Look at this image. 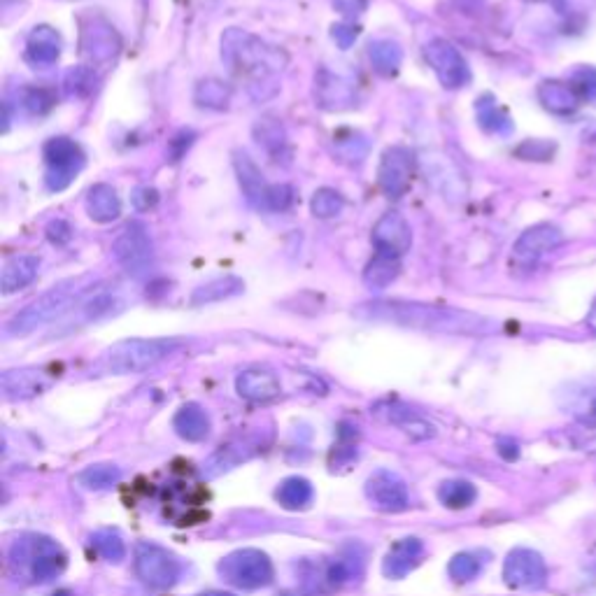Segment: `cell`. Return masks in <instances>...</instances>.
Returning a JSON list of instances; mask_svg holds the SVG:
<instances>
[{"label": "cell", "instance_id": "obj_1", "mask_svg": "<svg viewBox=\"0 0 596 596\" xmlns=\"http://www.w3.org/2000/svg\"><path fill=\"white\" fill-rule=\"evenodd\" d=\"M354 315L368 322H385L429 333H457V336H482L496 329L492 319L475 312L417 301H368L357 305Z\"/></svg>", "mask_w": 596, "mask_h": 596}, {"label": "cell", "instance_id": "obj_2", "mask_svg": "<svg viewBox=\"0 0 596 596\" xmlns=\"http://www.w3.org/2000/svg\"><path fill=\"white\" fill-rule=\"evenodd\" d=\"M222 61L233 77L247 82L250 96L261 103L278 94L275 77L287 68L289 56L259 35L231 26L222 33Z\"/></svg>", "mask_w": 596, "mask_h": 596}, {"label": "cell", "instance_id": "obj_3", "mask_svg": "<svg viewBox=\"0 0 596 596\" xmlns=\"http://www.w3.org/2000/svg\"><path fill=\"white\" fill-rule=\"evenodd\" d=\"M91 292H94L91 278H70L59 282V285H54L49 292L28 303L24 310H19L17 315L5 324V338H24L28 333L38 331L40 326L68 315V312H73L75 305Z\"/></svg>", "mask_w": 596, "mask_h": 596}, {"label": "cell", "instance_id": "obj_4", "mask_svg": "<svg viewBox=\"0 0 596 596\" xmlns=\"http://www.w3.org/2000/svg\"><path fill=\"white\" fill-rule=\"evenodd\" d=\"M182 343L177 338L119 340L103 352L101 366L112 375H136L168 359Z\"/></svg>", "mask_w": 596, "mask_h": 596}, {"label": "cell", "instance_id": "obj_5", "mask_svg": "<svg viewBox=\"0 0 596 596\" xmlns=\"http://www.w3.org/2000/svg\"><path fill=\"white\" fill-rule=\"evenodd\" d=\"M10 564L17 573L26 576L31 583L45 585L59 578L68 566L63 548L47 536H24L12 545Z\"/></svg>", "mask_w": 596, "mask_h": 596}, {"label": "cell", "instance_id": "obj_6", "mask_svg": "<svg viewBox=\"0 0 596 596\" xmlns=\"http://www.w3.org/2000/svg\"><path fill=\"white\" fill-rule=\"evenodd\" d=\"M219 576L238 590H261L273 583V562L266 552L245 548L226 555L217 566Z\"/></svg>", "mask_w": 596, "mask_h": 596}, {"label": "cell", "instance_id": "obj_7", "mask_svg": "<svg viewBox=\"0 0 596 596\" xmlns=\"http://www.w3.org/2000/svg\"><path fill=\"white\" fill-rule=\"evenodd\" d=\"M122 52V38L117 28L105 21L103 17H89L82 21L80 28V54L84 66L89 68H105Z\"/></svg>", "mask_w": 596, "mask_h": 596}, {"label": "cell", "instance_id": "obj_8", "mask_svg": "<svg viewBox=\"0 0 596 596\" xmlns=\"http://www.w3.org/2000/svg\"><path fill=\"white\" fill-rule=\"evenodd\" d=\"M136 573L152 590H170L182 576V564L163 545L143 541L136 548Z\"/></svg>", "mask_w": 596, "mask_h": 596}, {"label": "cell", "instance_id": "obj_9", "mask_svg": "<svg viewBox=\"0 0 596 596\" xmlns=\"http://www.w3.org/2000/svg\"><path fill=\"white\" fill-rule=\"evenodd\" d=\"M42 156H45L47 163L45 182L49 191H63L70 187L75 175L84 168V152L73 138L59 136L47 140L45 149H42Z\"/></svg>", "mask_w": 596, "mask_h": 596}, {"label": "cell", "instance_id": "obj_10", "mask_svg": "<svg viewBox=\"0 0 596 596\" xmlns=\"http://www.w3.org/2000/svg\"><path fill=\"white\" fill-rule=\"evenodd\" d=\"M112 257L133 278L145 275L154 259V245L152 238H149L147 226L143 222L126 224L124 231L112 243Z\"/></svg>", "mask_w": 596, "mask_h": 596}, {"label": "cell", "instance_id": "obj_11", "mask_svg": "<svg viewBox=\"0 0 596 596\" xmlns=\"http://www.w3.org/2000/svg\"><path fill=\"white\" fill-rule=\"evenodd\" d=\"M564 243V233L555 224H536L517 238L513 247V264L524 271H534L545 254Z\"/></svg>", "mask_w": 596, "mask_h": 596}, {"label": "cell", "instance_id": "obj_12", "mask_svg": "<svg viewBox=\"0 0 596 596\" xmlns=\"http://www.w3.org/2000/svg\"><path fill=\"white\" fill-rule=\"evenodd\" d=\"M424 56H427L431 70H434L438 82H441L445 89H461L471 80L468 63L452 42L443 38L431 40L427 42V47H424Z\"/></svg>", "mask_w": 596, "mask_h": 596}, {"label": "cell", "instance_id": "obj_13", "mask_svg": "<svg viewBox=\"0 0 596 596\" xmlns=\"http://www.w3.org/2000/svg\"><path fill=\"white\" fill-rule=\"evenodd\" d=\"M503 580L513 590H538L548 580V566L538 552L517 548L503 562Z\"/></svg>", "mask_w": 596, "mask_h": 596}, {"label": "cell", "instance_id": "obj_14", "mask_svg": "<svg viewBox=\"0 0 596 596\" xmlns=\"http://www.w3.org/2000/svg\"><path fill=\"white\" fill-rule=\"evenodd\" d=\"M366 499L380 513H403L410 508L408 485L394 471H375L366 480Z\"/></svg>", "mask_w": 596, "mask_h": 596}, {"label": "cell", "instance_id": "obj_15", "mask_svg": "<svg viewBox=\"0 0 596 596\" xmlns=\"http://www.w3.org/2000/svg\"><path fill=\"white\" fill-rule=\"evenodd\" d=\"M415 173V156L406 147L385 149L378 168V184L389 198H401L410 189Z\"/></svg>", "mask_w": 596, "mask_h": 596}, {"label": "cell", "instance_id": "obj_16", "mask_svg": "<svg viewBox=\"0 0 596 596\" xmlns=\"http://www.w3.org/2000/svg\"><path fill=\"white\" fill-rule=\"evenodd\" d=\"M373 245L378 254H385V257H403L413 245V231H410L408 219L396 210L385 212L373 226Z\"/></svg>", "mask_w": 596, "mask_h": 596}, {"label": "cell", "instance_id": "obj_17", "mask_svg": "<svg viewBox=\"0 0 596 596\" xmlns=\"http://www.w3.org/2000/svg\"><path fill=\"white\" fill-rule=\"evenodd\" d=\"M315 101L326 112H343L357 105V87L347 77L319 68L315 75Z\"/></svg>", "mask_w": 596, "mask_h": 596}, {"label": "cell", "instance_id": "obj_18", "mask_svg": "<svg viewBox=\"0 0 596 596\" xmlns=\"http://www.w3.org/2000/svg\"><path fill=\"white\" fill-rule=\"evenodd\" d=\"M424 170H427V180L441 191L450 201H459L466 196L468 184L461 175V170L443 154H427L424 156Z\"/></svg>", "mask_w": 596, "mask_h": 596}, {"label": "cell", "instance_id": "obj_19", "mask_svg": "<svg viewBox=\"0 0 596 596\" xmlns=\"http://www.w3.org/2000/svg\"><path fill=\"white\" fill-rule=\"evenodd\" d=\"M375 415H380L382 420H387L394 427H399L403 434H408L413 441H429L436 436V427L427 417H422L417 410L403 403H382L375 408Z\"/></svg>", "mask_w": 596, "mask_h": 596}, {"label": "cell", "instance_id": "obj_20", "mask_svg": "<svg viewBox=\"0 0 596 596\" xmlns=\"http://www.w3.org/2000/svg\"><path fill=\"white\" fill-rule=\"evenodd\" d=\"M236 389L238 394L243 396L245 401L252 403H266L278 399L282 387H280V378L275 375L271 368H247L236 378Z\"/></svg>", "mask_w": 596, "mask_h": 596}, {"label": "cell", "instance_id": "obj_21", "mask_svg": "<svg viewBox=\"0 0 596 596\" xmlns=\"http://www.w3.org/2000/svg\"><path fill=\"white\" fill-rule=\"evenodd\" d=\"M52 385L47 371L42 368H14V371H5L0 378V387H3L5 399H31L35 394H42Z\"/></svg>", "mask_w": 596, "mask_h": 596}, {"label": "cell", "instance_id": "obj_22", "mask_svg": "<svg viewBox=\"0 0 596 596\" xmlns=\"http://www.w3.org/2000/svg\"><path fill=\"white\" fill-rule=\"evenodd\" d=\"M122 310H124V301L117 294L91 292L75 305L73 317H70L66 324H68V329H77V326L98 322V319L117 315V312H122Z\"/></svg>", "mask_w": 596, "mask_h": 596}, {"label": "cell", "instance_id": "obj_23", "mask_svg": "<svg viewBox=\"0 0 596 596\" xmlns=\"http://www.w3.org/2000/svg\"><path fill=\"white\" fill-rule=\"evenodd\" d=\"M424 557V543L420 538L408 536L396 541L392 548H389L385 562H382V571H385L387 578L401 580L406 578L410 571H415L420 566Z\"/></svg>", "mask_w": 596, "mask_h": 596}, {"label": "cell", "instance_id": "obj_24", "mask_svg": "<svg viewBox=\"0 0 596 596\" xmlns=\"http://www.w3.org/2000/svg\"><path fill=\"white\" fill-rule=\"evenodd\" d=\"M233 168H236L240 189H243L247 201H250L254 208H266L271 184L266 182L264 173H261V168L252 161V156L247 152H236L233 154Z\"/></svg>", "mask_w": 596, "mask_h": 596}, {"label": "cell", "instance_id": "obj_25", "mask_svg": "<svg viewBox=\"0 0 596 596\" xmlns=\"http://www.w3.org/2000/svg\"><path fill=\"white\" fill-rule=\"evenodd\" d=\"M61 35L52 26H35L26 40V61L33 68H49L61 56Z\"/></svg>", "mask_w": 596, "mask_h": 596}, {"label": "cell", "instance_id": "obj_26", "mask_svg": "<svg viewBox=\"0 0 596 596\" xmlns=\"http://www.w3.org/2000/svg\"><path fill=\"white\" fill-rule=\"evenodd\" d=\"M40 271V259L33 254H19L5 261L3 273H0V292L10 296L19 289H24L35 280V275Z\"/></svg>", "mask_w": 596, "mask_h": 596}, {"label": "cell", "instance_id": "obj_27", "mask_svg": "<svg viewBox=\"0 0 596 596\" xmlns=\"http://www.w3.org/2000/svg\"><path fill=\"white\" fill-rule=\"evenodd\" d=\"M87 215L94 219L96 224H110L122 215V198H119L117 189L112 184H94L87 194Z\"/></svg>", "mask_w": 596, "mask_h": 596}, {"label": "cell", "instance_id": "obj_28", "mask_svg": "<svg viewBox=\"0 0 596 596\" xmlns=\"http://www.w3.org/2000/svg\"><path fill=\"white\" fill-rule=\"evenodd\" d=\"M173 427L177 431V436L184 438L189 443H201L210 436V417L205 410L198 406V403H187L177 410L173 417Z\"/></svg>", "mask_w": 596, "mask_h": 596}, {"label": "cell", "instance_id": "obj_29", "mask_svg": "<svg viewBox=\"0 0 596 596\" xmlns=\"http://www.w3.org/2000/svg\"><path fill=\"white\" fill-rule=\"evenodd\" d=\"M538 101L552 115H573L580 108V98L571 84L559 80H545L538 87Z\"/></svg>", "mask_w": 596, "mask_h": 596}, {"label": "cell", "instance_id": "obj_30", "mask_svg": "<svg viewBox=\"0 0 596 596\" xmlns=\"http://www.w3.org/2000/svg\"><path fill=\"white\" fill-rule=\"evenodd\" d=\"M257 450H259L257 443H250V441H236V443L222 445L208 461H205V475H208V478H217V475L236 468L240 461L250 459Z\"/></svg>", "mask_w": 596, "mask_h": 596}, {"label": "cell", "instance_id": "obj_31", "mask_svg": "<svg viewBox=\"0 0 596 596\" xmlns=\"http://www.w3.org/2000/svg\"><path fill=\"white\" fill-rule=\"evenodd\" d=\"M475 115H478V124L482 131L494 133V136H510L513 133V119L508 117V112L496 103L494 96H482L475 103Z\"/></svg>", "mask_w": 596, "mask_h": 596}, {"label": "cell", "instance_id": "obj_32", "mask_svg": "<svg viewBox=\"0 0 596 596\" xmlns=\"http://www.w3.org/2000/svg\"><path fill=\"white\" fill-rule=\"evenodd\" d=\"M368 59L378 75L392 77L399 73L403 63V49L394 40H373L368 47Z\"/></svg>", "mask_w": 596, "mask_h": 596}, {"label": "cell", "instance_id": "obj_33", "mask_svg": "<svg viewBox=\"0 0 596 596\" xmlns=\"http://www.w3.org/2000/svg\"><path fill=\"white\" fill-rule=\"evenodd\" d=\"M243 289H245L243 280L236 278V275H226V278L210 280L198 289H194V294H191V305H208V303L224 301V298L240 294Z\"/></svg>", "mask_w": 596, "mask_h": 596}, {"label": "cell", "instance_id": "obj_34", "mask_svg": "<svg viewBox=\"0 0 596 596\" xmlns=\"http://www.w3.org/2000/svg\"><path fill=\"white\" fill-rule=\"evenodd\" d=\"M233 98V89L231 84H226L217 77H208V80H201L194 89V101L198 108L205 110H226L229 108Z\"/></svg>", "mask_w": 596, "mask_h": 596}, {"label": "cell", "instance_id": "obj_35", "mask_svg": "<svg viewBox=\"0 0 596 596\" xmlns=\"http://www.w3.org/2000/svg\"><path fill=\"white\" fill-rule=\"evenodd\" d=\"M254 140L266 149L268 154L278 156L287 149V131H285V124L280 122L278 117H261L257 124H254Z\"/></svg>", "mask_w": 596, "mask_h": 596}, {"label": "cell", "instance_id": "obj_36", "mask_svg": "<svg viewBox=\"0 0 596 596\" xmlns=\"http://www.w3.org/2000/svg\"><path fill=\"white\" fill-rule=\"evenodd\" d=\"M312 496H315V489H312L310 480L298 478V475L282 480L275 492V499L285 510H305L312 503Z\"/></svg>", "mask_w": 596, "mask_h": 596}, {"label": "cell", "instance_id": "obj_37", "mask_svg": "<svg viewBox=\"0 0 596 596\" xmlns=\"http://www.w3.org/2000/svg\"><path fill=\"white\" fill-rule=\"evenodd\" d=\"M399 273H401L399 259L378 254V257L366 266L364 285L371 289V292H382V289H387L396 278H399Z\"/></svg>", "mask_w": 596, "mask_h": 596}, {"label": "cell", "instance_id": "obj_38", "mask_svg": "<svg viewBox=\"0 0 596 596\" xmlns=\"http://www.w3.org/2000/svg\"><path fill=\"white\" fill-rule=\"evenodd\" d=\"M478 499V489L468 480H445L438 487V501L450 510H464Z\"/></svg>", "mask_w": 596, "mask_h": 596}, {"label": "cell", "instance_id": "obj_39", "mask_svg": "<svg viewBox=\"0 0 596 596\" xmlns=\"http://www.w3.org/2000/svg\"><path fill=\"white\" fill-rule=\"evenodd\" d=\"M119 480H122V471H119V466L115 464L87 466L80 475H77V485L84 489H91V492H101V489L115 487Z\"/></svg>", "mask_w": 596, "mask_h": 596}, {"label": "cell", "instance_id": "obj_40", "mask_svg": "<svg viewBox=\"0 0 596 596\" xmlns=\"http://www.w3.org/2000/svg\"><path fill=\"white\" fill-rule=\"evenodd\" d=\"M368 149H371L368 138L357 131L336 133V138H333V152L345 163H361L368 156Z\"/></svg>", "mask_w": 596, "mask_h": 596}, {"label": "cell", "instance_id": "obj_41", "mask_svg": "<svg viewBox=\"0 0 596 596\" xmlns=\"http://www.w3.org/2000/svg\"><path fill=\"white\" fill-rule=\"evenodd\" d=\"M91 548L101 555L105 562L119 564L126 557V543L119 531L115 529H98L91 534Z\"/></svg>", "mask_w": 596, "mask_h": 596}, {"label": "cell", "instance_id": "obj_42", "mask_svg": "<svg viewBox=\"0 0 596 596\" xmlns=\"http://www.w3.org/2000/svg\"><path fill=\"white\" fill-rule=\"evenodd\" d=\"M345 208V198L338 194L336 189H329V187H322L317 189L315 194H312V201H310V210L312 215L317 219H333L338 217L340 212Z\"/></svg>", "mask_w": 596, "mask_h": 596}, {"label": "cell", "instance_id": "obj_43", "mask_svg": "<svg viewBox=\"0 0 596 596\" xmlns=\"http://www.w3.org/2000/svg\"><path fill=\"white\" fill-rule=\"evenodd\" d=\"M447 571H450V578L454 583H471V580L480 576L482 559L478 555H473V552H459V555L452 557Z\"/></svg>", "mask_w": 596, "mask_h": 596}, {"label": "cell", "instance_id": "obj_44", "mask_svg": "<svg viewBox=\"0 0 596 596\" xmlns=\"http://www.w3.org/2000/svg\"><path fill=\"white\" fill-rule=\"evenodd\" d=\"M96 70L89 68V66H75L73 70H68L66 73V91L70 96L75 98H87L91 91L96 89Z\"/></svg>", "mask_w": 596, "mask_h": 596}, {"label": "cell", "instance_id": "obj_45", "mask_svg": "<svg viewBox=\"0 0 596 596\" xmlns=\"http://www.w3.org/2000/svg\"><path fill=\"white\" fill-rule=\"evenodd\" d=\"M569 84L578 94L580 103H590L596 108V68L594 66H580L573 70Z\"/></svg>", "mask_w": 596, "mask_h": 596}, {"label": "cell", "instance_id": "obj_46", "mask_svg": "<svg viewBox=\"0 0 596 596\" xmlns=\"http://www.w3.org/2000/svg\"><path fill=\"white\" fill-rule=\"evenodd\" d=\"M359 573H361V559L347 555V557H338L336 562L329 566V571H326V580H329L331 585L340 587L345 583H352Z\"/></svg>", "mask_w": 596, "mask_h": 596}, {"label": "cell", "instance_id": "obj_47", "mask_svg": "<svg viewBox=\"0 0 596 596\" xmlns=\"http://www.w3.org/2000/svg\"><path fill=\"white\" fill-rule=\"evenodd\" d=\"M294 203V189L289 184H271V191H268L266 210L285 212L292 208Z\"/></svg>", "mask_w": 596, "mask_h": 596}, {"label": "cell", "instance_id": "obj_48", "mask_svg": "<svg viewBox=\"0 0 596 596\" xmlns=\"http://www.w3.org/2000/svg\"><path fill=\"white\" fill-rule=\"evenodd\" d=\"M24 105L31 115H45L47 110H52L54 96L45 89H31V91H26Z\"/></svg>", "mask_w": 596, "mask_h": 596}, {"label": "cell", "instance_id": "obj_49", "mask_svg": "<svg viewBox=\"0 0 596 596\" xmlns=\"http://www.w3.org/2000/svg\"><path fill=\"white\" fill-rule=\"evenodd\" d=\"M552 152H555V145L543 143V140H529V143L517 147V156L529 161H548Z\"/></svg>", "mask_w": 596, "mask_h": 596}, {"label": "cell", "instance_id": "obj_50", "mask_svg": "<svg viewBox=\"0 0 596 596\" xmlns=\"http://www.w3.org/2000/svg\"><path fill=\"white\" fill-rule=\"evenodd\" d=\"M131 203H133V208L140 212L152 210L154 205L159 203V191H156L154 187H136L131 194Z\"/></svg>", "mask_w": 596, "mask_h": 596}, {"label": "cell", "instance_id": "obj_51", "mask_svg": "<svg viewBox=\"0 0 596 596\" xmlns=\"http://www.w3.org/2000/svg\"><path fill=\"white\" fill-rule=\"evenodd\" d=\"M331 38L336 40V45L340 49H350L354 45V40L359 38V26L354 24H336L331 28Z\"/></svg>", "mask_w": 596, "mask_h": 596}, {"label": "cell", "instance_id": "obj_52", "mask_svg": "<svg viewBox=\"0 0 596 596\" xmlns=\"http://www.w3.org/2000/svg\"><path fill=\"white\" fill-rule=\"evenodd\" d=\"M47 238L54 245H68L70 238H73V229L63 219H54V222L47 224Z\"/></svg>", "mask_w": 596, "mask_h": 596}, {"label": "cell", "instance_id": "obj_53", "mask_svg": "<svg viewBox=\"0 0 596 596\" xmlns=\"http://www.w3.org/2000/svg\"><path fill=\"white\" fill-rule=\"evenodd\" d=\"M194 143V133L191 131H182L180 136L173 138V143H170V152H173V161H180V156L187 152V149Z\"/></svg>", "mask_w": 596, "mask_h": 596}, {"label": "cell", "instance_id": "obj_54", "mask_svg": "<svg viewBox=\"0 0 596 596\" xmlns=\"http://www.w3.org/2000/svg\"><path fill=\"white\" fill-rule=\"evenodd\" d=\"M499 454L503 459L515 461L517 457H520V447H517L515 441H499Z\"/></svg>", "mask_w": 596, "mask_h": 596}, {"label": "cell", "instance_id": "obj_55", "mask_svg": "<svg viewBox=\"0 0 596 596\" xmlns=\"http://www.w3.org/2000/svg\"><path fill=\"white\" fill-rule=\"evenodd\" d=\"M587 326H590V329L596 333V298H594V303L590 308V315H587Z\"/></svg>", "mask_w": 596, "mask_h": 596}, {"label": "cell", "instance_id": "obj_56", "mask_svg": "<svg viewBox=\"0 0 596 596\" xmlns=\"http://www.w3.org/2000/svg\"><path fill=\"white\" fill-rule=\"evenodd\" d=\"M201 596H233L229 592H208V594H201Z\"/></svg>", "mask_w": 596, "mask_h": 596}, {"label": "cell", "instance_id": "obj_57", "mask_svg": "<svg viewBox=\"0 0 596 596\" xmlns=\"http://www.w3.org/2000/svg\"><path fill=\"white\" fill-rule=\"evenodd\" d=\"M54 596H75V594H73V592H66V590H63V592H56Z\"/></svg>", "mask_w": 596, "mask_h": 596}, {"label": "cell", "instance_id": "obj_58", "mask_svg": "<svg viewBox=\"0 0 596 596\" xmlns=\"http://www.w3.org/2000/svg\"><path fill=\"white\" fill-rule=\"evenodd\" d=\"M285 596H289V594H285Z\"/></svg>", "mask_w": 596, "mask_h": 596}]
</instances>
